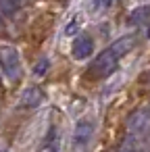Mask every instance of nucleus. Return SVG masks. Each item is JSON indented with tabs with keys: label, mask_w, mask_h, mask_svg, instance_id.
Listing matches in <instances>:
<instances>
[{
	"label": "nucleus",
	"mask_w": 150,
	"mask_h": 152,
	"mask_svg": "<svg viewBox=\"0 0 150 152\" xmlns=\"http://www.w3.org/2000/svg\"><path fill=\"white\" fill-rule=\"evenodd\" d=\"M133 46H135V38H133V36L119 38L115 44H110L104 52L98 54V58H96V61L92 63V67H90V73L96 75V77H106V75H110V73L117 69L119 61H121Z\"/></svg>",
	"instance_id": "obj_1"
},
{
	"label": "nucleus",
	"mask_w": 150,
	"mask_h": 152,
	"mask_svg": "<svg viewBox=\"0 0 150 152\" xmlns=\"http://www.w3.org/2000/svg\"><path fill=\"white\" fill-rule=\"evenodd\" d=\"M0 71L4 73L7 79L11 81H19L23 75V67H21V56L19 50L13 46H0Z\"/></svg>",
	"instance_id": "obj_2"
},
{
	"label": "nucleus",
	"mask_w": 150,
	"mask_h": 152,
	"mask_svg": "<svg viewBox=\"0 0 150 152\" xmlns=\"http://www.w3.org/2000/svg\"><path fill=\"white\" fill-rule=\"evenodd\" d=\"M94 131H96V121L94 117H83L75 123V129H73V135H71V148L73 152H86L92 137H94Z\"/></svg>",
	"instance_id": "obj_3"
},
{
	"label": "nucleus",
	"mask_w": 150,
	"mask_h": 152,
	"mask_svg": "<svg viewBox=\"0 0 150 152\" xmlns=\"http://www.w3.org/2000/svg\"><path fill=\"white\" fill-rule=\"evenodd\" d=\"M148 133H150V108L142 106V108L131 113V117L127 121V135L129 137H142Z\"/></svg>",
	"instance_id": "obj_4"
},
{
	"label": "nucleus",
	"mask_w": 150,
	"mask_h": 152,
	"mask_svg": "<svg viewBox=\"0 0 150 152\" xmlns=\"http://www.w3.org/2000/svg\"><path fill=\"white\" fill-rule=\"evenodd\" d=\"M92 50H94V40H92V36H88V34L77 36L75 42H73V46H71L73 58H77V61L88 58V56L92 54Z\"/></svg>",
	"instance_id": "obj_5"
},
{
	"label": "nucleus",
	"mask_w": 150,
	"mask_h": 152,
	"mask_svg": "<svg viewBox=\"0 0 150 152\" xmlns=\"http://www.w3.org/2000/svg\"><path fill=\"white\" fill-rule=\"evenodd\" d=\"M42 98H44V94H42V90L40 88H36V86H31V88H27L23 94H21V106L23 108H34V106H38L40 102H42Z\"/></svg>",
	"instance_id": "obj_6"
},
{
	"label": "nucleus",
	"mask_w": 150,
	"mask_h": 152,
	"mask_svg": "<svg viewBox=\"0 0 150 152\" xmlns=\"http://www.w3.org/2000/svg\"><path fill=\"white\" fill-rule=\"evenodd\" d=\"M59 150H61V133H59V129L52 125V127L48 129L46 140H44V152H59Z\"/></svg>",
	"instance_id": "obj_7"
},
{
	"label": "nucleus",
	"mask_w": 150,
	"mask_h": 152,
	"mask_svg": "<svg viewBox=\"0 0 150 152\" xmlns=\"http://www.w3.org/2000/svg\"><path fill=\"white\" fill-rule=\"evenodd\" d=\"M148 19H150V9H148V7H144V9H140V11H135V13H133L131 23H133V25H140V23H144V21H148Z\"/></svg>",
	"instance_id": "obj_8"
},
{
	"label": "nucleus",
	"mask_w": 150,
	"mask_h": 152,
	"mask_svg": "<svg viewBox=\"0 0 150 152\" xmlns=\"http://www.w3.org/2000/svg\"><path fill=\"white\" fill-rule=\"evenodd\" d=\"M19 2H9V0H0V13L2 15H13L19 11Z\"/></svg>",
	"instance_id": "obj_9"
},
{
	"label": "nucleus",
	"mask_w": 150,
	"mask_h": 152,
	"mask_svg": "<svg viewBox=\"0 0 150 152\" xmlns=\"http://www.w3.org/2000/svg\"><path fill=\"white\" fill-rule=\"evenodd\" d=\"M0 27H2V13H0Z\"/></svg>",
	"instance_id": "obj_10"
},
{
	"label": "nucleus",
	"mask_w": 150,
	"mask_h": 152,
	"mask_svg": "<svg viewBox=\"0 0 150 152\" xmlns=\"http://www.w3.org/2000/svg\"><path fill=\"white\" fill-rule=\"evenodd\" d=\"M123 152H133V150H123Z\"/></svg>",
	"instance_id": "obj_11"
}]
</instances>
